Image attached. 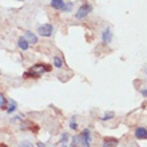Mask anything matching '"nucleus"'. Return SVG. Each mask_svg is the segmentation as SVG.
<instances>
[{"mask_svg": "<svg viewBox=\"0 0 147 147\" xmlns=\"http://www.w3.org/2000/svg\"><path fill=\"white\" fill-rule=\"evenodd\" d=\"M92 11V5H91V4H83V5H80V7H79V9H78V12H76V19H84L86 16L88 15L90 12Z\"/></svg>", "mask_w": 147, "mask_h": 147, "instance_id": "nucleus-3", "label": "nucleus"}, {"mask_svg": "<svg viewBox=\"0 0 147 147\" xmlns=\"http://www.w3.org/2000/svg\"><path fill=\"white\" fill-rule=\"evenodd\" d=\"M102 39H103V43L105 44H110L112 40V32L110 28H106L105 31H103V34H102Z\"/></svg>", "mask_w": 147, "mask_h": 147, "instance_id": "nucleus-6", "label": "nucleus"}, {"mask_svg": "<svg viewBox=\"0 0 147 147\" xmlns=\"http://www.w3.org/2000/svg\"><path fill=\"white\" fill-rule=\"evenodd\" d=\"M19 1H24V0H19Z\"/></svg>", "mask_w": 147, "mask_h": 147, "instance_id": "nucleus-22", "label": "nucleus"}, {"mask_svg": "<svg viewBox=\"0 0 147 147\" xmlns=\"http://www.w3.org/2000/svg\"><path fill=\"white\" fill-rule=\"evenodd\" d=\"M142 95H143V96H147V90H142Z\"/></svg>", "mask_w": 147, "mask_h": 147, "instance_id": "nucleus-19", "label": "nucleus"}, {"mask_svg": "<svg viewBox=\"0 0 147 147\" xmlns=\"http://www.w3.org/2000/svg\"><path fill=\"white\" fill-rule=\"evenodd\" d=\"M64 0H51V3H50V5L54 9H63V7H64Z\"/></svg>", "mask_w": 147, "mask_h": 147, "instance_id": "nucleus-8", "label": "nucleus"}, {"mask_svg": "<svg viewBox=\"0 0 147 147\" xmlns=\"http://www.w3.org/2000/svg\"><path fill=\"white\" fill-rule=\"evenodd\" d=\"M70 127L72 128V130H78V123H75L74 120H71V122H70Z\"/></svg>", "mask_w": 147, "mask_h": 147, "instance_id": "nucleus-18", "label": "nucleus"}, {"mask_svg": "<svg viewBox=\"0 0 147 147\" xmlns=\"http://www.w3.org/2000/svg\"><path fill=\"white\" fill-rule=\"evenodd\" d=\"M38 34L40 36H44V38H50V36L54 34V27H52L51 24H43V26H39Z\"/></svg>", "mask_w": 147, "mask_h": 147, "instance_id": "nucleus-4", "label": "nucleus"}, {"mask_svg": "<svg viewBox=\"0 0 147 147\" xmlns=\"http://www.w3.org/2000/svg\"><path fill=\"white\" fill-rule=\"evenodd\" d=\"M135 136L138 139H147V128L146 127H138L135 130Z\"/></svg>", "mask_w": 147, "mask_h": 147, "instance_id": "nucleus-7", "label": "nucleus"}, {"mask_svg": "<svg viewBox=\"0 0 147 147\" xmlns=\"http://www.w3.org/2000/svg\"><path fill=\"white\" fill-rule=\"evenodd\" d=\"M18 46H19L20 50L27 51L28 48H30V43L26 40V38H19V40H18Z\"/></svg>", "mask_w": 147, "mask_h": 147, "instance_id": "nucleus-10", "label": "nucleus"}, {"mask_svg": "<svg viewBox=\"0 0 147 147\" xmlns=\"http://www.w3.org/2000/svg\"><path fill=\"white\" fill-rule=\"evenodd\" d=\"M67 140H68V134H62V136H60V143L62 144H66L67 143Z\"/></svg>", "mask_w": 147, "mask_h": 147, "instance_id": "nucleus-16", "label": "nucleus"}, {"mask_svg": "<svg viewBox=\"0 0 147 147\" xmlns=\"http://www.w3.org/2000/svg\"><path fill=\"white\" fill-rule=\"evenodd\" d=\"M114 116H115V114H114V112H107V114H106V115L103 116V118H102V120H109V119H112Z\"/></svg>", "mask_w": 147, "mask_h": 147, "instance_id": "nucleus-17", "label": "nucleus"}, {"mask_svg": "<svg viewBox=\"0 0 147 147\" xmlns=\"http://www.w3.org/2000/svg\"><path fill=\"white\" fill-rule=\"evenodd\" d=\"M90 140H91V131L86 128L79 135L74 136L71 147H90Z\"/></svg>", "mask_w": 147, "mask_h": 147, "instance_id": "nucleus-1", "label": "nucleus"}, {"mask_svg": "<svg viewBox=\"0 0 147 147\" xmlns=\"http://www.w3.org/2000/svg\"><path fill=\"white\" fill-rule=\"evenodd\" d=\"M38 147H46V144H43L42 142H39V143H38Z\"/></svg>", "mask_w": 147, "mask_h": 147, "instance_id": "nucleus-20", "label": "nucleus"}, {"mask_svg": "<svg viewBox=\"0 0 147 147\" xmlns=\"http://www.w3.org/2000/svg\"><path fill=\"white\" fill-rule=\"evenodd\" d=\"M54 66L56 67V68H62L63 67V62H62V59L59 58V56H55L54 58Z\"/></svg>", "mask_w": 147, "mask_h": 147, "instance_id": "nucleus-13", "label": "nucleus"}, {"mask_svg": "<svg viewBox=\"0 0 147 147\" xmlns=\"http://www.w3.org/2000/svg\"><path fill=\"white\" fill-rule=\"evenodd\" d=\"M4 109H7V99H5V96L3 94L0 92V110H4Z\"/></svg>", "mask_w": 147, "mask_h": 147, "instance_id": "nucleus-12", "label": "nucleus"}, {"mask_svg": "<svg viewBox=\"0 0 147 147\" xmlns=\"http://www.w3.org/2000/svg\"><path fill=\"white\" fill-rule=\"evenodd\" d=\"M16 109H18L16 102L15 100H11V102H9V106H8V109H7V112H8V114H12V112L16 111Z\"/></svg>", "mask_w": 147, "mask_h": 147, "instance_id": "nucleus-11", "label": "nucleus"}, {"mask_svg": "<svg viewBox=\"0 0 147 147\" xmlns=\"http://www.w3.org/2000/svg\"><path fill=\"white\" fill-rule=\"evenodd\" d=\"M72 5H74V4L71 3V1H68V3H64V7H63L62 11H64V12H70L71 9H72Z\"/></svg>", "mask_w": 147, "mask_h": 147, "instance_id": "nucleus-15", "label": "nucleus"}, {"mask_svg": "<svg viewBox=\"0 0 147 147\" xmlns=\"http://www.w3.org/2000/svg\"><path fill=\"white\" fill-rule=\"evenodd\" d=\"M146 72H147V70H146Z\"/></svg>", "mask_w": 147, "mask_h": 147, "instance_id": "nucleus-23", "label": "nucleus"}, {"mask_svg": "<svg viewBox=\"0 0 147 147\" xmlns=\"http://www.w3.org/2000/svg\"><path fill=\"white\" fill-rule=\"evenodd\" d=\"M24 38H26V40H27L30 44H36V43H38V36H36L34 32H31V31L24 32Z\"/></svg>", "mask_w": 147, "mask_h": 147, "instance_id": "nucleus-5", "label": "nucleus"}, {"mask_svg": "<svg viewBox=\"0 0 147 147\" xmlns=\"http://www.w3.org/2000/svg\"><path fill=\"white\" fill-rule=\"evenodd\" d=\"M50 71H51V66L39 63V64H35L34 67H31L27 72H24L23 76L24 78H40L44 72H50Z\"/></svg>", "mask_w": 147, "mask_h": 147, "instance_id": "nucleus-2", "label": "nucleus"}, {"mask_svg": "<svg viewBox=\"0 0 147 147\" xmlns=\"http://www.w3.org/2000/svg\"><path fill=\"white\" fill-rule=\"evenodd\" d=\"M19 147H35L30 140H22L19 143Z\"/></svg>", "mask_w": 147, "mask_h": 147, "instance_id": "nucleus-14", "label": "nucleus"}, {"mask_svg": "<svg viewBox=\"0 0 147 147\" xmlns=\"http://www.w3.org/2000/svg\"><path fill=\"white\" fill-rule=\"evenodd\" d=\"M118 146V139L115 138H105L103 147H116Z\"/></svg>", "mask_w": 147, "mask_h": 147, "instance_id": "nucleus-9", "label": "nucleus"}, {"mask_svg": "<svg viewBox=\"0 0 147 147\" xmlns=\"http://www.w3.org/2000/svg\"><path fill=\"white\" fill-rule=\"evenodd\" d=\"M0 147H7V146H4V144H0Z\"/></svg>", "mask_w": 147, "mask_h": 147, "instance_id": "nucleus-21", "label": "nucleus"}]
</instances>
